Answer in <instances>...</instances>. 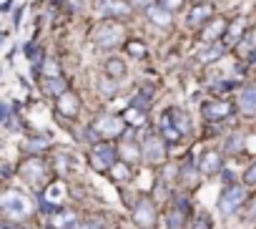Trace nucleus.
<instances>
[{
    "instance_id": "obj_1",
    "label": "nucleus",
    "mask_w": 256,
    "mask_h": 229,
    "mask_svg": "<svg viewBox=\"0 0 256 229\" xmlns=\"http://www.w3.org/2000/svg\"><path fill=\"white\" fill-rule=\"evenodd\" d=\"M0 206H3V214L10 219H23L30 214V199L18 189H6L0 196Z\"/></svg>"
},
{
    "instance_id": "obj_2",
    "label": "nucleus",
    "mask_w": 256,
    "mask_h": 229,
    "mask_svg": "<svg viewBox=\"0 0 256 229\" xmlns=\"http://www.w3.org/2000/svg\"><path fill=\"white\" fill-rule=\"evenodd\" d=\"M126 126H128L126 119L123 116H113V113H103V116H98L93 121V131L100 139H118V136H123Z\"/></svg>"
},
{
    "instance_id": "obj_3",
    "label": "nucleus",
    "mask_w": 256,
    "mask_h": 229,
    "mask_svg": "<svg viewBox=\"0 0 256 229\" xmlns=\"http://www.w3.org/2000/svg\"><path fill=\"white\" fill-rule=\"evenodd\" d=\"M244 201H246V189L241 184H228L221 191V196H218V211L224 216H231V214H236L241 209Z\"/></svg>"
},
{
    "instance_id": "obj_4",
    "label": "nucleus",
    "mask_w": 256,
    "mask_h": 229,
    "mask_svg": "<svg viewBox=\"0 0 256 229\" xmlns=\"http://www.w3.org/2000/svg\"><path fill=\"white\" fill-rule=\"evenodd\" d=\"M126 41V31L120 23L116 21H106L98 31H96V46L98 48H116Z\"/></svg>"
},
{
    "instance_id": "obj_5",
    "label": "nucleus",
    "mask_w": 256,
    "mask_h": 229,
    "mask_svg": "<svg viewBox=\"0 0 256 229\" xmlns=\"http://www.w3.org/2000/svg\"><path fill=\"white\" fill-rule=\"evenodd\" d=\"M63 199H66V184L63 181H53L46 186L43 196H40V211L46 214H58L63 209Z\"/></svg>"
},
{
    "instance_id": "obj_6",
    "label": "nucleus",
    "mask_w": 256,
    "mask_h": 229,
    "mask_svg": "<svg viewBox=\"0 0 256 229\" xmlns=\"http://www.w3.org/2000/svg\"><path fill=\"white\" fill-rule=\"evenodd\" d=\"M141 151H144L146 164L158 166V164H164V161H166V139H164V136L151 134V136H146V139H144Z\"/></svg>"
},
{
    "instance_id": "obj_7",
    "label": "nucleus",
    "mask_w": 256,
    "mask_h": 229,
    "mask_svg": "<svg viewBox=\"0 0 256 229\" xmlns=\"http://www.w3.org/2000/svg\"><path fill=\"white\" fill-rule=\"evenodd\" d=\"M88 161L96 171H110V166L116 164V149L108 146V144H98V146L90 149Z\"/></svg>"
},
{
    "instance_id": "obj_8",
    "label": "nucleus",
    "mask_w": 256,
    "mask_h": 229,
    "mask_svg": "<svg viewBox=\"0 0 256 229\" xmlns=\"http://www.w3.org/2000/svg\"><path fill=\"white\" fill-rule=\"evenodd\" d=\"M134 221L141 229H154L156 226V206H154V201L148 196H141L134 204Z\"/></svg>"
},
{
    "instance_id": "obj_9",
    "label": "nucleus",
    "mask_w": 256,
    "mask_h": 229,
    "mask_svg": "<svg viewBox=\"0 0 256 229\" xmlns=\"http://www.w3.org/2000/svg\"><path fill=\"white\" fill-rule=\"evenodd\" d=\"M186 216H188V199L181 196L174 201V206H168L166 211V224L168 229H184L186 226Z\"/></svg>"
},
{
    "instance_id": "obj_10",
    "label": "nucleus",
    "mask_w": 256,
    "mask_h": 229,
    "mask_svg": "<svg viewBox=\"0 0 256 229\" xmlns=\"http://www.w3.org/2000/svg\"><path fill=\"white\" fill-rule=\"evenodd\" d=\"M20 176L30 184V186H40L43 176H46V166L40 159H28L20 164Z\"/></svg>"
},
{
    "instance_id": "obj_11",
    "label": "nucleus",
    "mask_w": 256,
    "mask_h": 229,
    "mask_svg": "<svg viewBox=\"0 0 256 229\" xmlns=\"http://www.w3.org/2000/svg\"><path fill=\"white\" fill-rule=\"evenodd\" d=\"M226 31H228V23L224 18H216V21H208L201 31V41L208 46V43H221V38H226Z\"/></svg>"
},
{
    "instance_id": "obj_12",
    "label": "nucleus",
    "mask_w": 256,
    "mask_h": 229,
    "mask_svg": "<svg viewBox=\"0 0 256 229\" xmlns=\"http://www.w3.org/2000/svg\"><path fill=\"white\" fill-rule=\"evenodd\" d=\"M231 111H234V106H231L228 101H208V103H204V108H201V113H204L206 121H221V119L228 116Z\"/></svg>"
},
{
    "instance_id": "obj_13",
    "label": "nucleus",
    "mask_w": 256,
    "mask_h": 229,
    "mask_svg": "<svg viewBox=\"0 0 256 229\" xmlns=\"http://www.w3.org/2000/svg\"><path fill=\"white\" fill-rule=\"evenodd\" d=\"M221 166H224V159H221V154H218L216 149L204 151V154H201V159H198V169H201V174H206V176L218 174V171H221Z\"/></svg>"
},
{
    "instance_id": "obj_14",
    "label": "nucleus",
    "mask_w": 256,
    "mask_h": 229,
    "mask_svg": "<svg viewBox=\"0 0 256 229\" xmlns=\"http://www.w3.org/2000/svg\"><path fill=\"white\" fill-rule=\"evenodd\" d=\"M158 129H161V136L166 139V144H178V141H181V136H184V134L178 131V126L174 124V119H171V113H168V111L161 116Z\"/></svg>"
},
{
    "instance_id": "obj_15",
    "label": "nucleus",
    "mask_w": 256,
    "mask_h": 229,
    "mask_svg": "<svg viewBox=\"0 0 256 229\" xmlns=\"http://www.w3.org/2000/svg\"><path fill=\"white\" fill-rule=\"evenodd\" d=\"M103 16H113V18H131V3H123V0H106L100 6Z\"/></svg>"
},
{
    "instance_id": "obj_16",
    "label": "nucleus",
    "mask_w": 256,
    "mask_h": 229,
    "mask_svg": "<svg viewBox=\"0 0 256 229\" xmlns=\"http://www.w3.org/2000/svg\"><path fill=\"white\" fill-rule=\"evenodd\" d=\"M238 111L244 116H256V86H246L238 96Z\"/></svg>"
},
{
    "instance_id": "obj_17",
    "label": "nucleus",
    "mask_w": 256,
    "mask_h": 229,
    "mask_svg": "<svg viewBox=\"0 0 256 229\" xmlns=\"http://www.w3.org/2000/svg\"><path fill=\"white\" fill-rule=\"evenodd\" d=\"M58 111L63 113V116H68V119H73V116H78V111H80V101H78V96L76 93H63V96H58Z\"/></svg>"
},
{
    "instance_id": "obj_18",
    "label": "nucleus",
    "mask_w": 256,
    "mask_h": 229,
    "mask_svg": "<svg viewBox=\"0 0 256 229\" xmlns=\"http://www.w3.org/2000/svg\"><path fill=\"white\" fill-rule=\"evenodd\" d=\"M211 16H214V8H211L208 3H201V6H196V8L188 13V26H191V28H201V26L208 23Z\"/></svg>"
},
{
    "instance_id": "obj_19",
    "label": "nucleus",
    "mask_w": 256,
    "mask_h": 229,
    "mask_svg": "<svg viewBox=\"0 0 256 229\" xmlns=\"http://www.w3.org/2000/svg\"><path fill=\"white\" fill-rule=\"evenodd\" d=\"M120 116L126 119V124L131 129H144L146 126V111L144 108H136V106H128Z\"/></svg>"
},
{
    "instance_id": "obj_20",
    "label": "nucleus",
    "mask_w": 256,
    "mask_h": 229,
    "mask_svg": "<svg viewBox=\"0 0 256 229\" xmlns=\"http://www.w3.org/2000/svg\"><path fill=\"white\" fill-rule=\"evenodd\" d=\"M148 21H151L154 26H158V28H168V26H171V11L164 8L161 3H158V6H151V8H148Z\"/></svg>"
},
{
    "instance_id": "obj_21",
    "label": "nucleus",
    "mask_w": 256,
    "mask_h": 229,
    "mask_svg": "<svg viewBox=\"0 0 256 229\" xmlns=\"http://www.w3.org/2000/svg\"><path fill=\"white\" fill-rule=\"evenodd\" d=\"M53 226L56 229H80L76 221V211L70 209H60L58 214H53Z\"/></svg>"
},
{
    "instance_id": "obj_22",
    "label": "nucleus",
    "mask_w": 256,
    "mask_h": 229,
    "mask_svg": "<svg viewBox=\"0 0 256 229\" xmlns=\"http://www.w3.org/2000/svg\"><path fill=\"white\" fill-rule=\"evenodd\" d=\"M224 53H226V46H224V43H208L204 51H198L196 61H198V63H211V61L221 58Z\"/></svg>"
},
{
    "instance_id": "obj_23",
    "label": "nucleus",
    "mask_w": 256,
    "mask_h": 229,
    "mask_svg": "<svg viewBox=\"0 0 256 229\" xmlns=\"http://www.w3.org/2000/svg\"><path fill=\"white\" fill-rule=\"evenodd\" d=\"M244 36H246V21L244 18H236L234 23H228V31H226V41L228 43H238Z\"/></svg>"
},
{
    "instance_id": "obj_24",
    "label": "nucleus",
    "mask_w": 256,
    "mask_h": 229,
    "mask_svg": "<svg viewBox=\"0 0 256 229\" xmlns=\"http://www.w3.org/2000/svg\"><path fill=\"white\" fill-rule=\"evenodd\" d=\"M168 113H171V119H174V124L178 126V131L186 136L188 131H191V121H188V113L184 111V108H168Z\"/></svg>"
},
{
    "instance_id": "obj_25",
    "label": "nucleus",
    "mask_w": 256,
    "mask_h": 229,
    "mask_svg": "<svg viewBox=\"0 0 256 229\" xmlns=\"http://www.w3.org/2000/svg\"><path fill=\"white\" fill-rule=\"evenodd\" d=\"M256 51V28H251L241 41H238V46H236V53L238 56H248V53H254Z\"/></svg>"
},
{
    "instance_id": "obj_26",
    "label": "nucleus",
    "mask_w": 256,
    "mask_h": 229,
    "mask_svg": "<svg viewBox=\"0 0 256 229\" xmlns=\"http://www.w3.org/2000/svg\"><path fill=\"white\" fill-rule=\"evenodd\" d=\"M110 176L116 179V181H120V184H126V181H131V169H128V161H116L113 166H110Z\"/></svg>"
},
{
    "instance_id": "obj_27",
    "label": "nucleus",
    "mask_w": 256,
    "mask_h": 229,
    "mask_svg": "<svg viewBox=\"0 0 256 229\" xmlns=\"http://www.w3.org/2000/svg\"><path fill=\"white\" fill-rule=\"evenodd\" d=\"M198 174H201V169H198V164H184L181 166V181H186V186H196V181H198Z\"/></svg>"
},
{
    "instance_id": "obj_28",
    "label": "nucleus",
    "mask_w": 256,
    "mask_h": 229,
    "mask_svg": "<svg viewBox=\"0 0 256 229\" xmlns=\"http://www.w3.org/2000/svg\"><path fill=\"white\" fill-rule=\"evenodd\" d=\"M151 98H154V86H144V91H138L136 96H134V101H131V106H136V108H148L151 106Z\"/></svg>"
},
{
    "instance_id": "obj_29",
    "label": "nucleus",
    "mask_w": 256,
    "mask_h": 229,
    "mask_svg": "<svg viewBox=\"0 0 256 229\" xmlns=\"http://www.w3.org/2000/svg\"><path fill=\"white\" fill-rule=\"evenodd\" d=\"M46 91L50 93V96H63V93H68V83L58 76V78H46Z\"/></svg>"
},
{
    "instance_id": "obj_30",
    "label": "nucleus",
    "mask_w": 256,
    "mask_h": 229,
    "mask_svg": "<svg viewBox=\"0 0 256 229\" xmlns=\"http://www.w3.org/2000/svg\"><path fill=\"white\" fill-rule=\"evenodd\" d=\"M106 73H108L110 78H123V76H126V66H123L118 58H110V61L106 63Z\"/></svg>"
},
{
    "instance_id": "obj_31",
    "label": "nucleus",
    "mask_w": 256,
    "mask_h": 229,
    "mask_svg": "<svg viewBox=\"0 0 256 229\" xmlns=\"http://www.w3.org/2000/svg\"><path fill=\"white\" fill-rule=\"evenodd\" d=\"M46 149H48V141L40 139V136H30L26 141V151H30V154H43Z\"/></svg>"
},
{
    "instance_id": "obj_32",
    "label": "nucleus",
    "mask_w": 256,
    "mask_h": 229,
    "mask_svg": "<svg viewBox=\"0 0 256 229\" xmlns=\"http://www.w3.org/2000/svg\"><path fill=\"white\" fill-rule=\"evenodd\" d=\"M120 154H123V161H128V164H136V161L141 159V154H144V151H138L134 144H123V146H120Z\"/></svg>"
},
{
    "instance_id": "obj_33",
    "label": "nucleus",
    "mask_w": 256,
    "mask_h": 229,
    "mask_svg": "<svg viewBox=\"0 0 256 229\" xmlns=\"http://www.w3.org/2000/svg\"><path fill=\"white\" fill-rule=\"evenodd\" d=\"M126 51H128V56H134V58H144V56H146L144 41H128V43H126Z\"/></svg>"
},
{
    "instance_id": "obj_34",
    "label": "nucleus",
    "mask_w": 256,
    "mask_h": 229,
    "mask_svg": "<svg viewBox=\"0 0 256 229\" xmlns=\"http://www.w3.org/2000/svg\"><path fill=\"white\" fill-rule=\"evenodd\" d=\"M26 51H28V56H30L33 68H36V71H40V68H43V51H40V48H36V46H28Z\"/></svg>"
},
{
    "instance_id": "obj_35",
    "label": "nucleus",
    "mask_w": 256,
    "mask_h": 229,
    "mask_svg": "<svg viewBox=\"0 0 256 229\" xmlns=\"http://www.w3.org/2000/svg\"><path fill=\"white\" fill-rule=\"evenodd\" d=\"M40 73H43L46 78H58V76H60V68H58L56 61H46L43 68H40Z\"/></svg>"
},
{
    "instance_id": "obj_36",
    "label": "nucleus",
    "mask_w": 256,
    "mask_h": 229,
    "mask_svg": "<svg viewBox=\"0 0 256 229\" xmlns=\"http://www.w3.org/2000/svg\"><path fill=\"white\" fill-rule=\"evenodd\" d=\"M244 149V136L241 134H234L231 139H228V144H226V151L228 154H238Z\"/></svg>"
},
{
    "instance_id": "obj_37",
    "label": "nucleus",
    "mask_w": 256,
    "mask_h": 229,
    "mask_svg": "<svg viewBox=\"0 0 256 229\" xmlns=\"http://www.w3.org/2000/svg\"><path fill=\"white\" fill-rule=\"evenodd\" d=\"M244 184H248V186H256V161L246 169V174H244Z\"/></svg>"
},
{
    "instance_id": "obj_38",
    "label": "nucleus",
    "mask_w": 256,
    "mask_h": 229,
    "mask_svg": "<svg viewBox=\"0 0 256 229\" xmlns=\"http://www.w3.org/2000/svg\"><path fill=\"white\" fill-rule=\"evenodd\" d=\"M154 196H156V199H161V201H166V196H168V191H166V186H164V181H158V186L154 189Z\"/></svg>"
},
{
    "instance_id": "obj_39",
    "label": "nucleus",
    "mask_w": 256,
    "mask_h": 229,
    "mask_svg": "<svg viewBox=\"0 0 256 229\" xmlns=\"http://www.w3.org/2000/svg\"><path fill=\"white\" fill-rule=\"evenodd\" d=\"M194 229H211V221H208V216H206V214H201V216L196 219Z\"/></svg>"
},
{
    "instance_id": "obj_40",
    "label": "nucleus",
    "mask_w": 256,
    "mask_h": 229,
    "mask_svg": "<svg viewBox=\"0 0 256 229\" xmlns=\"http://www.w3.org/2000/svg\"><path fill=\"white\" fill-rule=\"evenodd\" d=\"M158 3H161L164 8H168V11H176V8L184 6V0H158Z\"/></svg>"
},
{
    "instance_id": "obj_41",
    "label": "nucleus",
    "mask_w": 256,
    "mask_h": 229,
    "mask_svg": "<svg viewBox=\"0 0 256 229\" xmlns=\"http://www.w3.org/2000/svg\"><path fill=\"white\" fill-rule=\"evenodd\" d=\"M80 229H108V226H106V221H103V219H100V221H98V219H93V221H88V224H86V226H80Z\"/></svg>"
},
{
    "instance_id": "obj_42",
    "label": "nucleus",
    "mask_w": 256,
    "mask_h": 229,
    "mask_svg": "<svg viewBox=\"0 0 256 229\" xmlns=\"http://www.w3.org/2000/svg\"><path fill=\"white\" fill-rule=\"evenodd\" d=\"M231 88H234V83H231V81H224L221 86H214V91H216V93H226V91H231Z\"/></svg>"
},
{
    "instance_id": "obj_43",
    "label": "nucleus",
    "mask_w": 256,
    "mask_h": 229,
    "mask_svg": "<svg viewBox=\"0 0 256 229\" xmlns=\"http://www.w3.org/2000/svg\"><path fill=\"white\" fill-rule=\"evenodd\" d=\"M131 6H136V8H146V11H148V8L154 6V0H131Z\"/></svg>"
},
{
    "instance_id": "obj_44",
    "label": "nucleus",
    "mask_w": 256,
    "mask_h": 229,
    "mask_svg": "<svg viewBox=\"0 0 256 229\" xmlns=\"http://www.w3.org/2000/svg\"><path fill=\"white\" fill-rule=\"evenodd\" d=\"M0 174H3V179H8L10 176V164H3V171H0Z\"/></svg>"
},
{
    "instance_id": "obj_45",
    "label": "nucleus",
    "mask_w": 256,
    "mask_h": 229,
    "mask_svg": "<svg viewBox=\"0 0 256 229\" xmlns=\"http://www.w3.org/2000/svg\"><path fill=\"white\" fill-rule=\"evenodd\" d=\"M0 229H20V226H18V224H13V221H6V224L0 226Z\"/></svg>"
},
{
    "instance_id": "obj_46",
    "label": "nucleus",
    "mask_w": 256,
    "mask_h": 229,
    "mask_svg": "<svg viewBox=\"0 0 256 229\" xmlns=\"http://www.w3.org/2000/svg\"><path fill=\"white\" fill-rule=\"evenodd\" d=\"M20 18H23V8H20V11L16 13V26H20Z\"/></svg>"
}]
</instances>
